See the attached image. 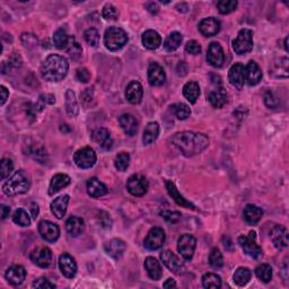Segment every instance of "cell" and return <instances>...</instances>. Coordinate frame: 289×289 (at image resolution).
Wrapping results in <instances>:
<instances>
[{
	"instance_id": "d6986e66",
	"label": "cell",
	"mask_w": 289,
	"mask_h": 289,
	"mask_svg": "<svg viewBox=\"0 0 289 289\" xmlns=\"http://www.w3.org/2000/svg\"><path fill=\"white\" fill-rule=\"evenodd\" d=\"M199 30L204 36H214L220 30V22L214 17H208L199 23Z\"/></svg>"
},
{
	"instance_id": "7a4b0ae2",
	"label": "cell",
	"mask_w": 289,
	"mask_h": 289,
	"mask_svg": "<svg viewBox=\"0 0 289 289\" xmlns=\"http://www.w3.org/2000/svg\"><path fill=\"white\" fill-rule=\"evenodd\" d=\"M68 69L67 59L59 54H50L41 66V76L46 82H58L67 76Z\"/></svg>"
},
{
	"instance_id": "91938a15",
	"label": "cell",
	"mask_w": 289,
	"mask_h": 289,
	"mask_svg": "<svg viewBox=\"0 0 289 289\" xmlns=\"http://www.w3.org/2000/svg\"><path fill=\"white\" fill-rule=\"evenodd\" d=\"M0 92H2V105H4L6 103V100L8 98V96H10V92H8V90L6 88L5 86H2L0 87Z\"/></svg>"
},
{
	"instance_id": "2e32d148",
	"label": "cell",
	"mask_w": 289,
	"mask_h": 289,
	"mask_svg": "<svg viewBox=\"0 0 289 289\" xmlns=\"http://www.w3.org/2000/svg\"><path fill=\"white\" fill-rule=\"evenodd\" d=\"M166 80L163 67L157 62H152L148 67V82L152 86H162Z\"/></svg>"
},
{
	"instance_id": "b9f144b4",
	"label": "cell",
	"mask_w": 289,
	"mask_h": 289,
	"mask_svg": "<svg viewBox=\"0 0 289 289\" xmlns=\"http://www.w3.org/2000/svg\"><path fill=\"white\" fill-rule=\"evenodd\" d=\"M256 274L261 282L268 284L271 278H272V268H271L269 264H262L258 266V268L256 269Z\"/></svg>"
},
{
	"instance_id": "6da1fadb",
	"label": "cell",
	"mask_w": 289,
	"mask_h": 289,
	"mask_svg": "<svg viewBox=\"0 0 289 289\" xmlns=\"http://www.w3.org/2000/svg\"><path fill=\"white\" fill-rule=\"evenodd\" d=\"M170 142L184 156H194L202 152L209 146L207 136L194 131H183L175 134L170 138Z\"/></svg>"
},
{
	"instance_id": "74e56055",
	"label": "cell",
	"mask_w": 289,
	"mask_h": 289,
	"mask_svg": "<svg viewBox=\"0 0 289 289\" xmlns=\"http://www.w3.org/2000/svg\"><path fill=\"white\" fill-rule=\"evenodd\" d=\"M66 110H67L68 116L72 118H75L80 112L76 95L72 90H68L67 93H66Z\"/></svg>"
},
{
	"instance_id": "cb8c5ba5",
	"label": "cell",
	"mask_w": 289,
	"mask_h": 289,
	"mask_svg": "<svg viewBox=\"0 0 289 289\" xmlns=\"http://www.w3.org/2000/svg\"><path fill=\"white\" fill-rule=\"evenodd\" d=\"M6 279L12 286H20L26 278V271L22 266H12L6 271Z\"/></svg>"
},
{
	"instance_id": "4dcf8cb0",
	"label": "cell",
	"mask_w": 289,
	"mask_h": 289,
	"mask_svg": "<svg viewBox=\"0 0 289 289\" xmlns=\"http://www.w3.org/2000/svg\"><path fill=\"white\" fill-rule=\"evenodd\" d=\"M165 186H166V189H168V194L172 196V199L178 206H181V207H184V208H189V209H194L196 208L194 204H192L186 199H184V196L180 194V192L178 191L176 186H175V184L172 181H166Z\"/></svg>"
},
{
	"instance_id": "30bf717a",
	"label": "cell",
	"mask_w": 289,
	"mask_h": 289,
	"mask_svg": "<svg viewBox=\"0 0 289 289\" xmlns=\"http://www.w3.org/2000/svg\"><path fill=\"white\" fill-rule=\"evenodd\" d=\"M166 240V235L163 228L160 227H154L150 230V233L147 234L146 238H144V245L147 250H150V251H155V250H158L163 246Z\"/></svg>"
},
{
	"instance_id": "ffe728a7",
	"label": "cell",
	"mask_w": 289,
	"mask_h": 289,
	"mask_svg": "<svg viewBox=\"0 0 289 289\" xmlns=\"http://www.w3.org/2000/svg\"><path fill=\"white\" fill-rule=\"evenodd\" d=\"M262 80V70L256 61H250L245 66V82H248L250 86H256Z\"/></svg>"
},
{
	"instance_id": "03108f58",
	"label": "cell",
	"mask_w": 289,
	"mask_h": 289,
	"mask_svg": "<svg viewBox=\"0 0 289 289\" xmlns=\"http://www.w3.org/2000/svg\"><path fill=\"white\" fill-rule=\"evenodd\" d=\"M30 212H32V218L35 220L38 214V206L36 204H32V208H30Z\"/></svg>"
},
{
	"instance_id": "9c48e42d",
	"label": "cell",
	"mask_w": 289,
	"mask_h": 289,
	"mask_svg": "<svg viewBox=\"0 0 289 289\" xmlns=\"http://www.w3.org/2000/svg\"><path fill=\"white\" fill-rule=\"evenodd\" d=\"M148 188H150V184L144 175L134 174L126 181V189L134 196H142L147 192Z\"/></svg>"
},
{
	"instance_id": "603a6c76",
	"label": "cell",
	"mask_w": 289,
	"mask_h": 289,
	"mask_svg": "<svg viewBox=\"0 0 289 289\" xmlns=\"http://www.w3.org/2000/svg\"><path fill=\"white\" fill-rule=\"evenodd\" d=\"M119 124L122 130L124 131V134L126 136H130L132 137L138 131V121L136 119V116L132 114H129V113H126V114H122L119 118Z\"/></svg>"
},
{
	"instance_id": "8d00e7d4",
	"label": "cell",
	"mask_w": 289,
	"mask_h": 289,
	"mask_svg": "<svg viewBox=\"0 0 289 289\" xmlns=\"http://www.w3.org/2000/svg\"><path fill=\"white\" fill-rule=\"evenodd\" d=\"M160 134V126L157 122H150L144 130L142 142L144 144H150L155 142Z\"/></svg>"
},
{
	"instance_id": "9a60e30c",
	"label": "cell",
	"mask_w": 289,
	"mask_h": 289,
	"mask_svg": "<svg viewBox=\"0 0 289 289\" xmlns=\"http://www.w3.org/2000/svg\"><path fill=\"white\" fill-rule=\"evenodd\" d=\"M59 268L61 272L67 278H74L77 274V264L74 258L68 254V253H64L59 258Z\"/></svg>"
},
{
	"instance_id": "680465c9",
	"label": "cell",
	"mask_w": 289,
	"mask_h": 289,
	"mask_svg": "<svg viewBox=\"0 0 289 289\" xmlns=\"http://www.w3.org/2000/svg\"><path fill=\"white\" fill-rule=\"evenodd\" d=\"M10 64L14 66V67H20V64H22L20 56L17 54H12V58H10Z\"/></svg>"
},
{
	"instance_id": "44dd1931",
	"label": "cell",
	"mask_w": 289,
	"mask_h": 289,
	"mask_svg": "<svg viewBox=\"0 0 289 289\" xmlns=\"http://www.w3.org/2000/svg\"><path fill=\"white\" fill-rule=\"evenodd\" d=\"M144 96V90L142 86L139 82L132 80L129 82V85L126 86V98L130 104H139L142 102Z\"/></svg>"
},
{
	"instance_id": "4316f807",
	"label": "cell",
	"mask_w": 289,
	"mask_h": 289,
	"mask_svg": "<svg viewBox=\"0 0 289 289\" xmlns=\"http://www.w3.org/2000/svg\"><path fill=\"white\" fill-rule=\"evenodd\" d=\"M105 251L113 259H120L126 251V243L120 238H113L105 244Z\"/></svg>"
},
{
	"instance_id": "ac0fdd59",
	"label": "cell",
	"mask_w": 289,
	"mask_h": 289,
	"mask_svg": "<svg viewBox=\"0 0 289 289\" xmlns=\"http://www.w3.org/2000/svg\"><path fill=\"white\" fill-rule=\"evenodd\" d=\"M228 80L230 82V84L234 87H236V88H238V90L242 88L245 82L244 64L238 62L232 66L230 69V72H228Z\"/></svg>"
},
{
	"instance_id": "7dc6e473",
	"label": "cell",
	"mask_w": 289,
	"mask_h": 289,
	"mask_svg": "<svg viewBox=\"0 0 289 289\" xmlns=\"http://www.w3.org/2000/svg\"><path fill=\"white\" fill-rule=\"evenodd\" d=\"M238 7V2L236 0H220L217 2V8L220 10V14L226 15L230 12H234Z\"/></svg>"
},
{
	"instance_id": "f35d334b",
	"label": "cell",
	"mask_w": 289,
	"mask_h": 289,
	"mask_svg": "<svg viewBox=\"0 0 289 289\" xmlns=\"http://www.w3.org/2000/svg\"><path fill=\"white\" fill-rule=\"evenodd\" d=\"M182 40H183V38L181 33H178V32L170 33L164 42V49L168 52H173L175 50H178L180 46H181Z\"/></svg>"
},
{
	"instance_id": "f6af8a7d",
	"label": "cell",
	"mask_w": 289,
	"mask_h": 289,
	"mask_svg": "<svg viewBox=\"0 0 289 289\" xmlns=\"http://www.w3.org/2000/svg\"><path fill=\"white\" fill-rule=\"evenodd\" d=\"M209 264L212 266L214 269H220L224 266V259H222V254L218 248H212L209 254Z\"/></svg>"
},
{
	"instance_id": "e7e4bbea",
	"label": "cell",
	"mask_w": 289,
	"mask_h": 289,
	"mask_svg": "<svg viewBox=\"0 0 289 289\" xmlns=\"http://www.w3.org/2000/svg\"><path fill=\"white\" fill-rule=\"evenodd\" d=\"M164 288H175L176 287V282H174V279H168L166 282L163 284Z\"/></svg>"
},
{
	"instance_id": "4fadbf2b",
	"label": "cell",
	"mask_w": 289,
	"mask_h": 289,
	"mask_svg": "<svg viewBox=\"0 0 289 289\" xmlns=\"http://www.w3.org/2000/svg\"><path fill=\"white\" fill-rule=\"evenodd\" d=\"M224 60H225V54L222 46L217 42H212L208 48L207 61L212 66V67L220 68L222 67V64H224Z\"/></svg>"
},
{
	"instance_id": "5bb4252c",
	"label": "cell",
	"mask_w": 289,
	"mask_h": 289,
	"mask_svg": "<svg viewBox=\"0 0 289 289\" xmlns=\"http://www.w3.org/2000/svg\"><path fill=\"white\" fill-rule=\"evenodd\" d=\"M160 260L166 266V268L174 274H180L184 271V264L180 261L178 258L172 251L168 250V251L160 253Z\"/></svg>"
},
{
	"instance_id": "d590c367",
	"label": "cell",
	"mask_w": 289,
	"mask_h": 289,
	"mask_svg": "<svg viewBox=\"0 0 289 289\" xmlns=\"http://www.w3.org/2000/svg\"><path fill=\"white\" fill-rule=\"evenodd\" d=\"M183 95L191 104H194L200 96V86L196 82H188L183 86Z\"/></svg>"
},
{
	"instance_id": "d4e9b609",
	"label": "cell",
	"mask_w": 289,
	"mask_h": 289,
	"mask_svg": "<svg viewBox=\"0 0 289 289\" xmlns=\"http://www.w3.org/2000/svg\"><path fill=\"white\" fill-rule=\"evenodd\" d=\"M68 204H69V196L64 194V196H58V198L54 199L51 202L50 209H51L52 214H54V217L58 218V220L64 218L66 212H67Z\"/></svg>"
},
{
	"instance_id": "52a82bcc",
	"label": "cell",
	"mask_w": 289,
	"mask_h": 289,
	"mask_svg": "<svg viewBox=\"0 0 289 289\" xmlns=\"http://www.w3.org/2000/svg\"><path fill=\"white\" fill-rule=\"evenodd\" d=\"M96 154L95 150L90 147H84L77 150L74 155V162L80 168L87 170L93 168L96 163Z\"/></svg>"
},
{
	"instance_id": "11a10c76",
	"label": "cell",
	"mask_w": 289,
	"mask_h": 289,
	"mask_svg": "<svg viewBox=\"0 0 289 289\" xmlns=\"http://www.w3.org/2000/svg\"><path fill=\"white\" fill-rule=\"evenodd\" d=\"M264 102L266 104V106L271 108H276L278 106L279 100L276 98V95L272 93V92H268L264 96Z\"/></svg>"
},
{
	"instance_id": "836d02e7",
	"label": "cell",
	"mask_w": 289,
	"mask_h": 289,
	"mask_svg": "<svg viewBox=\"0 0 289 289\" xmlns=\"http://www.w3.org/2000/svg\"><path fill=\"white\" fill-rule=\"evenodd\" d=\"M244 220H246L250 225H256V222H259L260 220L264 216V212L262 209L254 204H248L244 208L243 212Z\"/></svg>"
},
{
	"instance_id": "bcb514c9",
	"label": "cell",
	"mask_w": 289,
	"mask_h": 289,
	"mask_svg": "<svg viewBox=\"0 0 289 289\" xmlns=\"http://www.w3.org/2000/svg\"><path fill=\"white\" fill-rule=\"evenodd\" d=\"M130 163V156L128 152H120L114 160V166L119 172H124L128 170Z\"/></svg>"
},
{
	"instance_id": "484cf974",
	"label": "cell",
	"mask_w": 289,
	"mask_h": 289,
	"mask_svg": "<svg viewBox=\"0 0 289 289\" xmlns=\"http://www.w3.org/2000/svg\"><path fill=\"white\" fill-rule=\"evenodd\" d=\"M75 41H76L75 38L72 36V35H69L64 28L58 30L54 35V46L60 50L67 51L70 48V46H72Z\"/></svg>"
},
{
	"instance_id": "681fc988",
	"label": "cell",
	"mask_w": 289,
	"mask_h": 289,
	"mask_svg": "<svg viewBox=\"0 0 289 289\" xmlns=\"http://www.w3.org/2000/svg\"><path fill=\"white\" fill-rule=\"evenodd\" d=\"M14 170V163L10 158H2V163H0V178L5 180L10 175V173Z\"/></svg>"
},
{
	"instance_id": "83f0119b",
	"label": "cell",
	"mask_w": 289,
	"mask_h": 289,
	"mask_svg": "<svg viewBox=\"0 0 289 289\" xmlns=\"http://www.w3.org/2000/svg\"><path fill=\"white\" fill-rule=\"evenodd\" d=\"M227 98H228V95H227L226 90L222 87H217L216 90L210 92L208 95V100L214 108H222L226 105Z\"/></svg>"
},
{
	"instance_id": "e0dca14e",
	"label": "cell",
	"mask_w": 289,
	"mask_h": 289,
	"mask_svg": "<svg viewBox=\"0 0 289 289\" xmlns=\"http://www.w3.org/2000/svg\"><path fill=\"white\" fill-rule=\"evenodd\" d=\"M92 139L100 148H103L104 150H111L113 146V139L111 137L110 131L105 128H98L94 130L93 134H92Z\"/></svg>"
},
{
	"instance_id": "d6a6232c",
	"label": "cell",
	"mask_w": 289,
	"mask_h": 289,
	"mask_svg": "<svg viewBox=\"0 0 289 289\" xmlns=\"http://www.w3.org/2000/svg\"><path fill=\"white\" fill-rule=\"evenodd\" d=\"M70 178L66 174H56L54 178H51L50 186H49V194L54 196L56 192H59L61 189L68 186L70 184Z\"/></svg>"
},
{
	"instance_id": "94428289",
	"label": "cell",
	"mask_w": 289,
	"mask_h": 289,
	"mask_svg": "<svg viewBox=\"0 0 289 289\" xmlns=\"http://www.w3.org/2000/svg\"><path fill=\"white\" fill-rule=\"evenodd\" d=\"M147 10H150L152 14H157V12H160V8L158 6H157V4L156 2H150V4H147Z\"/></svg>"
},
{
	"instance_id": "1f68e13d",
	"label": "cell",
	"mask_w": 289,
	"mask_h": 289,
	"mask_svg": "<svg viewBox=\"0 0 289 289\" xmlns=\"http://www.w3.org/2000/svg\"><path fill=\"white\" fill-rule=\"evenodd\" d=\"M144 269H146L147 274L152 280H160L163 276V270H162L160 264L157 261L155 258L148 256L144 260Z\"/></svg>"
},
{
	"instance_id": "e575fe53",
	"label": "cell",
	"mask_w": 289,
	"mask_h": 289,
	"mask_svg": "<svg viewBox=\"0 0 289 289\" xmlns=\"http://www.w3.org/2000/svg\"><path fill=\"white\" fill-rule=\"evenodd\" d=\"M66 230L72 236H78L84 232L85 222L80 217L72 216L68 218L67 222H66Z\"/></svg>"
},
{
	"instance_id": "003e7915",
	"label": "cell",
	"mask_w": 289,
	"mask_h": 289,
	"mask_svg": "<svg viewBox=\"0 0 289 289\" xmlns=\"http://www.w3.org/2000/svg\"><path fill=\"white\" fill-rule=\"evenodd\" d=\"M287 41H288V38H286V40H284V49H286V51H288V46H287Z\"/></svg>"
},
{
	"instance_id": "ab89813d",
	"label": "cell",
	"mask_w": 289,
	"mask_h": 289,
	"mask_svg": "<svg viewBox=\"0 0 289 289\" xmlns=\"http://www.w3.org/2000/svg\"><path fill=\"white\" fill-rule=\"evenodd\" d=\"M252 272L248 268H244V266H240L238 270L235 271L234 274V282L238 286H245V284H248L250 280H251Z\"/></svg>"
},
{
	"instance_id": "8fae6325",
	"label": "cell",
	"mask_w": 289,
	"mask_h": 289,
	"mask_svg": "<svg viewBox=\"0 0 289 289\" xmlns=\"http://www.w3.org/2000/svg\"><path fill=\"white\" fill-rule=\"evenodd\" d=\"M30 258L34 264L41 266V268H48L51 264L54 254L49 248L38 246L30 252Z\"/></svg>"
},
{
	"instance_id": "f1b7e54d",
	"label": "cell",
	"mask_w": 289,
	"mask_h": 289,
	"mask_svg": "<svg viewBox=\"0 0 289 289\" xmlns=\"http://www.w3.org/2000/svg\"><path fill=\"white\" fill-rule=\"evenodd\" d=\"M108 192L106 186L100 181L98 178H92L87 182V194L92 198H100V196H105Z\"/></svg>"
},
{
	"instance_id": "db71d44e",
	"label": "cell",
	"mask_w": 289,
	"mask_h": 289,
	"mask_svg": "<svg viewBox=\"0 0 289 289\" xmlns=\"http://www.w3.org/2000/svg\"><path fill=\"white\" fill-rule=\"evenodd\" d=\"M66 52H67V54H68L70 56H72V59L76 60V59H78V58H80V56H82V48H80V44H78V42L75 41V42L72 43V46H70L69 49H68L67 51H66Z\"/></svg>"
},
{
	"instance_id": "7bdbcfd3",
	"label": "cell",
	"mask_w": 289,
	"mask_h": 289,
	"mask_svg": "<svg viewBox=\"0 0 289 289\" xmlns=\"http://www.w3.org/2000/svg\"><path fill=\"white\" fill-rule=\"evenodd\" d=\"M12 220H14L16 225L22 227H28L30 224V218L28 216V214L22 208L17 209L14 214H12Z\"/></svg>"
},
{
	"instance_id": "be15d7a7",
	"label": "cell",
	"mask_w": 289,
	"mask_h": 289,
	"mask_svg": "<svg viewBox=\"0 0 289 289\" xmlns=\"http://www.w3.org/2000/svg\"><path fill=\"white\" fill-rule=\"evenodd\" d=\"M42 98H46V100H41L42 102H46V103H49V104H54L56 102V98L54 95H49V94H46V95H41Z\"/></svg>"
},
{
	"instance_id": "f907efd6",
	"label": "cell",
	"mask_w": 289,
	"mask_h": 289,
	"mask_svg": "<svg viewBox=\"0 0 289 289\" xmlns=\"http://www.w3.org/2000/svg\"><path fill=\"white\" fill-rule=\"evenodd\" d=\"M102 15L106 20H116L118 17H119V12H118L116 8L111 5V4H108V5H105L103 8Z\"/></svg>"
},
{
	"instance_id": "277c9868",
	"label": "cell",
	"mask_w": 289,
	"mask_h": 289,
	"mask_svg": "<svg viewBox=\"0 0 289 289\" xmlns=\"http://www.w3.org/2000/svg\"><path fill=\"white\" fill-rule=\"evenodd\" d=\"M128 42V34L120 28H108L104 34V44L110 51H119Z\"/></svg>"
},
{
	"instance_id": "9f6ffc18",
	"label": "cell",
	"mask_w": 289,
	"mask_h": 289,
	"mask_svg": "<svg viewBox=\"0 0 289 289\" xmlns=\"http://www.w3.org/2000/svg\"><path fill=\"white\" fill-rule=\"evenodd\" d=\"M76 78L80 82H88L90 80V72L86 68H78L76 70Z\"/></svg>"
},
{
	"instance_id": "5b68a950",
	"label": "cell",
	"mask_w": 289,
	"mask_h": 289,
	"mask_svg": "<svg viewBox=\"0 0 289 289\" xmlns=\"http://www.w3.org/2000/svg\"><path fill=\"white\" fill-rule=\"evenodd\" d=\"M233 50L240 56L246 54L253 50V32L251 30H240L233 41Z\"/></svg>"
},
{
	"instance_id": "8992f818",
	"label": "cell",
	"mask_w": 289,
	"mask_h": 289,
	"mask_svg": "<svg viewBox=\"0 0 289 289\" xmlns=\"http://www.w3.org/2000/svg\"><path fill=\"white\" fill-rule=\"evenodd\" d=\"M256 232L251 230L248 235L240 236L238 244L240 245V248H243L244 253H246L248 256L258 259V258L262 256V248L256 244Z\"/></svg>"
},
{
	"instance_id": "7c38bea8",
	"label": "cell",
	"mask_w": 289,
	"mask_h": 289,
	"mask_svg": "<svg viewBox=\"0 0 289 289\" xmlns=\"http://www.w3.org/2000/svg\"><path fill=\"white\" fill-rule=\"evenodd\" d=\"M38 233H40L41 238L46 240V242L54 243L60 236V230L58 225L54 222H51L49 220H42L38 224Z\"/></svg>"
},
{
	"instance_id": "ba28073f",
	"label": "cell",
	"mask_w": 289,
	"mask_h": 289,
	"mask_svg": "<svg viewBox=\"0 0 289 289\" xmlns=\"http://www.w3.org/2000/svg\"><path fill=\"white\" fill-rule=\"evenodd\" d=\"M196 246V240L190 234H183L178 240V251L184 260H191L194 258Z\"/></svg>"
},
{
	"instance_id": "c3c4849f",
	"label": "cell",
	"mask_w": 289,
	"mask_h": 289,
	"mask_svg": "<svg viewBox=\"0 0 289 289\" xmlns=\"http://www.w3.org/2000/svg\"><path fill=\"white\" fill-rule=\"evenodd\" d=\"M84 38L87 44H90V46H98L100 44V33L95 28H88L85 30Z\"/></svg>"
},
{
	"instance_id": "7402d4cb",
	"label": "cell",
	"mask_w": 289,
	"mask_h": 289,
	"mask_svg": "<svg viewBox=\"0 0 289 289\" xmlns=\"http://www.w3.org/2000/svg\"><path fill=\"white\" fill-rule=\"evenodd\" d=\"M270 238L278 250H282L288 246V233L284 226H274L270 233Z\"/></svg>"
},
{
	"instance_id": "816d5d0a",
	"label": "cell",
	"mask_w": 289,
	"mask_h": 289,
	"mask_svg": "<svg viewBox=\"0 0 289 289\" xmlns=\"http://www.w3.org/2000/svg\"><path fill=\"white\" fill-rule=\"evenodd\" d=\"M160 216L168 222H176L181 218V214L178 212H170V210H164L160 212Z\"/></svg>"
},
{
	"instance_id": "f5cc1de1",
	"label": "cell",
	"mask_w": 289,
	"mask_h": 289,
	"mask_svg": "<svg viewBox=\"0 0 289 289\" xmlns=\"http://www.w3.org/2000/svg\"><path fill=\"white\" fill-rule=\"evenodd\" d=\"M186 51L189 54L196 56V54H199L200 52H201V46H200L199 43L196 42V41L191 40V41H189V42L186 43Z\"/></svg>"
},
{
	"instance_id": "3957f363",
	"label": "cell",
	"mask_w": 289,
	"mask_h": 289,
	"mask_svg": "<svg viewBox=\"0 0 289 289\" xmlns=\"http://www.w3.org/2000/svg\"><path fill=\"white\" fill-rule=\"evenodd\" d=\"M30 182L28 174L23 170H20L15 172L12 178H8V181L4 183L2 191L6 196H12L26 194L30 190Z\"/></svg>"
},
{
	"instance_id": "f546056e",
	"label": "cell",
	"mask_w": 289,
	"mask_h": 289,
	"mask_svg": "<svg viewBox=\"0 0 289 289\" xmlns=\"http://www.w3.org/2000/svg\"><path fill=\"white\" fill-rule=\"evenodd\" d=\"M142 44L148 50H156L158 49L162 44L160 35L154 30H148L142 34Z\"/></svg>"
},
{
	"instance_id": "6125c7cd",
	"label": "cell",
	"mask_w": 289,
	"mask_h": 289,
	"mask_svg": "<svg viewBox=\"0 0 289 289\" xmlns=\"http://www.w3.org/2000/svg\"><path fill=\"white\" fill-rule=\"evenodd\" d=\"M0 209H2V220H6V218L10 216V208L7 207V206H5V204H2L0 206Z\"/></svg>"
},
{
	"instance_id": "6f0895ef",
	"label": "cell",
	"mask_w": 289,
	"mask_h": 289,
	"mask_svg": "<svg viewBox=\"0 0 289 289\" xmlns=\"http://www.w3.org/2000/svg\"><path fill=\"white\" fill-rule=\"evenodd\" d=\"M33 287H34V288H40V289L54 288L56 284L50 282L49 280H48L46 278H43V277H42V278H38V279L35 280V282H33Z\"/></svg>"
},
{
	"instance_id": "60d3db41",
	"label": "cell",
	"mask_w": 289,
	"mask_h": 289,
	"mask_svg": "<svg viewBox=\"0 0 289 289\" xmlns=\"http://www.w3.org/2000/svg\"><path fill=\"white\" fill-rule=\"evenodd\" d=\"M170 108H172L173 113H174L175 116H176L178 120H186L191 116L190 108L188 106V105L184 104V103L173 104L172 106H170Z\"/></svg>"
},
{
	"instance_id": "ee69618b",
	"label": "cell",
	"mask_w": 289,
	"mask_h": 289,
	"mask_svg": "<svg viewBox=\"0 0 289 289\" xmlns=\"http://www.w3.org/2000/svg\"><path fill=\"white\" fill-rule=\"evenodd\" d=\"M202 284L204 288H220L222 279L214 274H206L202 277Z\"/></svg>"
}]
</instances>
